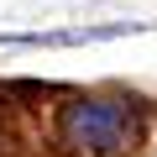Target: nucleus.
Instances as JSON below:
<instances>
[{
	"mask_svg": "<svg viewBox=\"0 0 157 157\" xmlns=\"http://www.w3.org/2000/svg\"><path fill=\"white\" fill-rule=\"evenodd\" d=\"M147 136V110L136 100H68L58 110V141L78 157H121Z\"/></svg>",
	"mask_w": 157,
	"mask_h": 157,
	"instance_id": "obj_1",
	"label": "nucleus"
},
{
	"mask_svg": "<svg viewBox=\"0 0 157 157\" xmlns=\"http://www.w3.org/2000/svg\"><path fill=\"white\" fill-rule=\"evenodd\" d=\"M136 32V21H115V26H68V32H6V47H84V42H110Z\"/></svg>",
	"mask_w": 157,
	"mask_h": 157,
	"instance_id": "obj_2",
	"label": "nucleus"
}]
</instances>
